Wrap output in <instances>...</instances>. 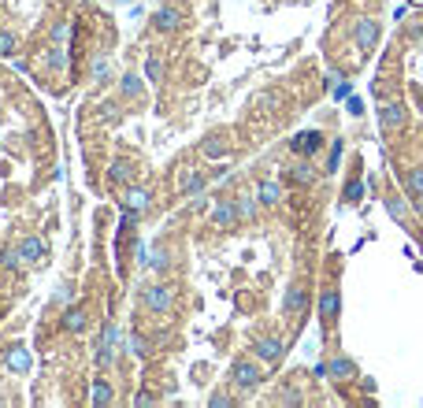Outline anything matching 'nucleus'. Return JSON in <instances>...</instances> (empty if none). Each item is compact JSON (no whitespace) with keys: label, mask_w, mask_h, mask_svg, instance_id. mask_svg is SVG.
Returning a JSON list of instances; mask_svg holds the SVG:
<instances>
[{"label":"nucleus","mask_w":423,"mask_h":408,"mask_svg":"<svg viewBox=\"0 0 423 408\" xmlns=\"http://www.w3.org/2000/svg\"><path fill=\"white\" fill-rule=\"evenodd\" d=\"M264 383V368H260V360H249V357H238L234 364H231V386L234 389H242V394H249V389H256Z\"/></svg>","instance_id":"1"},{"label":"nucleus","mask_w":423,"mask_h":408,"mask_svg":"<svg viewBox=\"0 0 423 408\" xmlns=\"http://www.w3.org/2000/svg\"><path fill=\"white\" fill-rule=\"evenodd\" d=\"M174 297H179V289L171 283H152L141 289V308L145 312H156V315H168L174 308Z\"/></svg>","instance_id":"2"},{"label":"nucleus","mask_w":423,"mask_h":408,"mask_svg":"<svg viewBox=\"0 0 423 408\" xmlns=\"http://www.w3.org/2000/svg\"><path fill=\"white\" fill-rule=\"evenodd\" d=\"M119 346H123V331H119L115 320H108L100 326V341H97V364L100 368H112L119 360Z\"/></svg>","instance_id":"3"},{"label":"nucleus","mask_w":423,"mask_h":408,"mask_svg":"<svg viewBox=\"0 0 423 408\" xmlns=\"http://www.w3.org/2000/svg\"><path fill=\"white\" fill-rule=\"evenodd\" d=\"M253 357L256 360H260V364H279V360L282 357H286V346H282V338H271V334H268V338H256L253 341Z\"/></svg>","instance_id":"4"},{"label":"nucleus","mask_w":423,"mask_h":408,"mask_svg":"<svg viewBox=\"0 0 423 408\" xmlns=\"http://www.w3.org/2000/svg\"><path fill=\"white\" fill-rule=\"evenodd\" d=\"M323 130H301V134H293V141H290V149H293V156H316L319 149H323Z\"/></svg>","instance_id":"5"},{"label":"nucleus","mask_w":423,"mask_h":408,"mask_svg":"<svg viewBox=\"0 0 423 408\" xmlns=\"http://www.w3.org/2000/svg\"><path fill=\"white\" fill-rule=\"evenodd\" d=\"M404 119H409V115H404V104L401 101H382L379 104V126L386 134H398L401 126H404Z\"/></svg>","instance_id":"6"},{"label":"nucleus","mask_w":423,"mask_h":408,"mask_svg":"<svg viewBox=\"0 0 423 408\" xmlns=\"http://www.w3.org/2000/svg\"><path fill=\"white\" fill-rule=\"evenodd\" d=\"M86 323H89V304H86V301H75V304L63 308L60 326H63L67 334H82V331H86Z\"/></svg>","instance_id":"7"},{"label":"nucleus","mask_w":423,"mask_h":408,"mask_svg":"<svg viewBox=\"0 0 423 408\" xmlns=\"http://www.w3.org/2000/svg\"><path fill=\"white\" fill-rule=\"evenodd\" d=\"M338 312H342V297H338V286H323V293H319V323L330 326L338 320Z\"/></svg>","instance_id":"8"},{"label":"nucleus","mask_w":423,"mask_h":408,"mask_svg":"<svg viewBox=\"0 0 423 408\" xmlns=\"http://www.w3.org/2000/svg\"><path fill=\"white\" fill-rule=\"evenodd\" d=\"M305 308H308V289L301 283H293L286 289V297H282V312H286L290 320H297V315H305Z\"/></svg>","instance_id":"9"},{"label":"nucleus","mask_w":423,"mask_h":408,"mask_svg":"<svg viewBox=\"0 0 423 408\" xmlns=\"http://www.w3.org/2000/svg\"><path fill=\"white\" fill-rule=\"evenodd\" d=\"M212 223H216V230H234V226L242 223L238 204L234 201H219L216 208H212Z\"/></svg>","instance_id":"10"},{"label":"nucleus","mask_w":423,"mask_h":408,"mask_svg":"<svg viewBox=\"0 0 423 408\" xmlns=\"http://www.w3.org/2000/svg\"><path fill=\"white\" fill-rule=\"evenodd\" d=\"M119 204H123L126 212H134V215H145V212L152 208V193H149V189H137V186H130V189L123 193V201H119Z\"/></svg>","instance_id":"11"},{"label":"nucleus","mask_w":423,"mask_h":408,"mask_svg":"<svg viewBox=\"0 0 423 408\" xmlns=\"http://www.w3.org/2000/svg\"><path fill=\"white\" fill-rule=\"evenodd\" d=\"M152 26L160 34H174L182 26V12L179 8H171V4H163V8H156V15H152Z\"/></svg>","instance_id":"12"},{"label":"nucleus","mask_w":423,"mask_h":408,"mask_svg":"<svg viewBox=\"0 0 423 408\" xmlns=\"http://www.w3.org/2000/svg\"><path fill=\"white\" fill-rule=\"evenodd\" d=\"M286 178H290L293 186H312V182L319 178V171L312 167V160H308V156H297V163H293V167L286 171Z\"/></svg>","instance_id":"13"},{"label":"nucleus","mask_w":423,"mask_h":408,"mask_svg":"<svg viewBox=\"0 0 423 408\" xmlns=\"http://www.w3.org/2000/svg\"><path fill=\"white\" fill-rule=\"evenodd\" d=\"M353 38H356V49L367 52L375 41H379V23H375V19H361V23H356V30H353Z\"/></svg>","instance_id":"14"},{"label":"nucleus","mask_w":423,"mask_h":408,"mask_svg":"<svg viewBox=\"0 0 423 408\" xmlns=\"http://www.w3.org/2000/svg\"><path fill=\"white\" fill-rule=\"evenodd\" d=\"M4 364H8V371H15V375H26V371H30V352H26V346H8Z\"/></svg>","instance_id":"15"},{"label":"nucleus","mask_w":423,"mask_h":408,"mask_svg":"<svg viewBox=\"0 0 423 408\" xmlns=\"http://www.w3.org/2000/svg\"><path fill=\"white\" fill-rule=\"evenodd\" d=\"M256 201L264 208H275L282 201V186L275 182V178H260V182H256Z\"/></svg>","instance_id":"16"},{"label":"nucleus","mask_w":423,"mask_h":408,"mask_svg":"<svg viewBox=\"0 0 423 408\" xmlns=\"http://www.w3.org/2000/svg\"><path fill=\"white\" fill-rule=\"evenodd\" d=\"M19 252H23L26 264H38V260H45V238L41 234H26L19 241Z\"/></svg>","instance_id":"17"},{"label":"nucleus","mask_w":423,"mask_h":408,"mask_svg":"<svg viewBox=\"0 0 423 408\" xmlns=\"http://www.w3.org/2000/svg\"><path fill=\"white\" fill-rule=\"evenodd\" d=\"M145 267H152L156 275H168V271L174 267V260H171V249L168 245H156V249H149V264Z\"/></svg>","instance_id":"18"},{"label":"nucleus","mask_w":423,"mask_h":408,"mask_svg":"<svg viewBox=\"0 0 423 408\" xmlns=\"http://www.w3.org/2000/svg\"><path fill=\"white\" fill-rule=\"evenodd\" d=\"M108 178H112V186H115V182H119V186H126V182L134 178V163H130V160H123V156L112 160V163H108Z\"/></svg>","instance_id":"19"},{"label":"nucleus","mask_w":423,"mask_h":408,"mask_svg":"<svg viewBox=\"0 0 423 408\" xmlns=\"http://www.w3.org/2000/svg\"><path fill=\"white\" fill-rule=\"evenodd\" d=\"M327 375H334L338 383H349V379H356V364H353V360H345V357H334L327 364Z\"/></svg>","instance_id":"20"},{"label":"nucleus","mask_w":423,"mask_h":408,"mask_svg":"<svg viewBox=\"0 0 423 408\" xmlns=\"http://www.w3.org/2000/svg\"><path fill=\"white\" fill-rule=\"evenodd\" d=\"M126 349H130V357L145 360V357L152 352V338H149V334H141V331H134V334H130V341H126Z\"/></svg>","instance_id":"21"},{"label":"nucleus","mask_w":423,"mask_h":408,"mask_svg":"<svg viewBox=\"0 0 423 408\" xmlns=\"http://www.w3.org/2000/svg\"><path fill=\"white\" fill-rule=\"evenodd\" d=\"M89 401H93V405H112V401H115L112 383H108V379H97V383H93V394H89Z\"/></svg>","instance_id":"22"},{"label":"nucleus","mask_w":423,"mask_h":408,"mask_svg":"<svg viewBox=\"0 0 423 408\" xmlns=\"http://www.w3.org/2000/svg\"><path fill=\"white\" fill-rule=\"evenodd\" d=\"M404 193H409V197H423V163H420V167H409V175H404Z\"/></svg>","instance_id":"23"},{"label":"nucleus","mask_w":423,"mask_h":408,"mask_svg":"<svg viewBox=\"0 0 423 408\" xmlns=\"http://www.w3.org/2000/svg\"><path fill=\"white\" fill-rule=\"evenodd\" d=\"M160 78H163V63L156 52H149V60H145V82H152V86H160Z\"/></svg>","instance_id":"24"},{"label":"nucleus","mask_w":423,"mask_h":408,"mask_svg":"<svg viewBox=\"0 0 423 408\" xmlns=\"http://www.w3.org/2000/svg\"><path fill=\"white\" fill-rule=\"evenodd\" d=\"M201 149H205V156H212V160H219V156H227V152H231V145H227L223 138H216V134H212V138L201 145Z\"/></svg>","instance_id":"25"},{"label":"nucleus","mask_w":423,"mask_h":408,"mask_svg":"<svg viewBox=\"0 0 423 408\" xmlns=\"http://www.w3.org/2000/svg\"><path fill=\"white\" fill-rule=\"evenodd\" d=\"M234 204H238V215H242V219H256V212H260V201H256V197H234Z\"/></svg>","instance_id":"26"},{"label":"nucleus","mask_w":423,"mask_h":408,"mask_svg":"<svg viewBox=\"0 0 423 408\" xmlns=\"http://www.w3.org/2000/svg\"><path fill=\"white\" fill-rule=\"evenodd\" d=\"M15 52H19V38H15L12 30H0V56H4V60H12Z\"/></svg>","instance_id":"27"},{"label":"nucleus","mask_w":423,"mask_h":408,"mask_svg":"<svg viewBox=\"0 0 423 408\" xmlns=\"http://www.w3.org/2000/svg\"><path fill=\"white\" fill-rule=\"evenodd\" d=\"M119 89H123V97H141L145 82L137 78V75H123V82H119Z\"/></svg>","instance_id":"28"},{"label":"nucleus","mask_w":423,"mask_h":408,"mask_svg":"<svg viewBox=\"0 0 423 408\" xmlns=\"http://www.w3.org/2000/svg\"><path fill=\"white\" fill-rule=\"evenodd\" d=\"M0 267H4V271H19L23 267V252L19 249H4V252H0Z\"/></svg>","instance_id":"29"},{"label":"nucleus","mask_w":423,"mask_h":408,"mask_svg":"<svg viewBox=\"0 0 423 408\" xmlns=\"http://www.w3.org/2000/svg\"><path fill=\"white\" fill-rule=\"evenodd\" d=\"M205 186H208V178L205 175H197V171H193V175H186V182H182V193H205Z\"/></svg>","instance_id":"30"},{"label":"nucleus","mask_w":423,"mask_h":408,"mask_svg":"<svg viewBox=\"0 0 423 408\" xmlns=\"http://www.w3.org/2000/svg\"><path fill=\"white\" fill-rule=\"evenodd\" d=\"M342 152H345V145H342V138H338L334 145H330V160H327V171H323V175H334V171H338V160H342Z\"/></svg>","instance_id":"31"},{"label":"nucleus","mask_w":423,"mask_h":408,"mask_svg":"<svg viewBox=\"0 0 423 408\" xmlns=\"http://www.w3.org/2000/svg\"><path fill=\"white\" fill-rule=\"evenodd\" d=\"M386 208H390V215H393V219H409V204H404V201H398V197H386Z\"/></svg>","instance_id":"32"},{"label":"nucleus","mask_w":423,"mask_h":408,"mask_svg":"<svg viewBox=\"0 0 423 408\" xmlns=\"http://www.w3.org/2000/svg\"><path fill=\"white\" fill-rule=\"evenodd\" d=\"M45 63H49L52 71H63V67H67V52H63V49H49V56H45Z\"/></svg>","instance_id":"33"},{"label":"nucleus","mask_w":423,"mask_h":408,"mask_svg":"<svg viewBox=\"0 0 423 408\" xmlns=\"http://www.w3.org/2000/svg\"><path fill=\"white\" fill-rule=\"evenodd\" d=\"M361 197H364V182H361V178H353V182L345 186V201H349V204H356Z\"/></svg>","instance_id":"34"},{"label":"nucleus","mask_w":423,"mask_h":408,"mask_svg":"<svg viewBox=\"0 0 423 408\" xmlns=\"http://www.w3.org/2000/svg\"><path fill=\"white\" fill-rule=\"evenodd\" d=\"M208 405H212V408H231V405H234V397L227 394V389H216V394L208 397Z\"/></svg>","instance_id":"35"},{"label":"nucleus","mask_w":423,"mask_h":408,"mask_svg":"<svg viewBox=\"0 0 423 408\" xmlns=\"http://www.w3.org/2000/svg\"><path fill=\"white\" fill-rule=\"evenodd\" d=\"M134 405L137 408H149V405H156V394H152V389H141V394L134 397Z\"/></svg>","instance_id":"36"},{"label":"nucleus","mask_w":423,"mask_h":408,"mask_svg":"<svg viewBox=\"0 0 423 408\" xmlns=\"http://www.w3.org/2000/svg\"><path fill=\"white\" fill-rule=\"evenodd\" d=\"M52 41H67V23H52Z\"/></svg>","instance_id":"37"},{"label":"nucleus","mask_w":423,"mask_h":408,"mask_svg":"<svg viewBox=\"0 0 423 408\" xmlns=\"http://www.w3.org/2000/svg\"><path fill=\"white\" fill-rule=\"evenodd\" d=\"M412 212H416L420 219H423V197H412Z\"/></svg>","instance_id":"38"},{"label":"nucleus","mask_w":423,"mask_h":408,"mask_svg":"<svg viewBox=\"0 0 423 408\" xmlns=\"http://www.w3.org/2000/svg\"><path fill=\"white\" fill-rule=\"evenodd\" d=\"M412 4H423V0H412Z\"/></svg>","instance_id":"39"}]
</instances>
